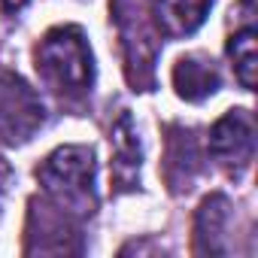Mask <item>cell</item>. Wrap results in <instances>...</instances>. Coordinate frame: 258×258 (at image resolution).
Returning <instances> with one entry per match:
<instances>
[{
	"label": "cell",
	"mask_w": 258,
	"mask_h": 258,
	"mask_svg": "<svg viewBox=\"0 0 258 258\" xmlns=\"http://www.w3.org/2000/svg\"><path fill=\"white\" fill-rule=\"evenodd\" d=\"M37 70L43 76V82L61 94V97H82L91 91L94 82V58L88 49L85 34L76 25H64V28H52L37 52Z\"/></svg>",
	"instance_id": "obj_1"
},
{
	"label": "cell",
	"mask_w": 258,
	"mask_h": 258,
	"mask_svg": "<svg viewBox=\"0 0 258 258\" xmlns=\"http://www.w3.org/2000/svg\"><path fill=\"white\" fill-rule=\"evenodd\" d=\"M109 13L121 40L124 76L134 91H152L161 34L152 16V0H109Z\"/></svg>",
	"instance_id": "obj_2"
},
{
	"label": "cell",
	"mask_w": 258,
	"mask_h": 258,
	"mask_svg": "<svg viewBox=\"0 0 258 258\" xmlns=\"http://www.w3.org/2000/svg\"><path fill=\"white\" fill-rule=\"evenodd\" d=\"M37 179L43 195L58 210L70 213L73 219H85L97 207L94 195V152L88 146H61L55 149L40 167Z\"/></svg>",
	"instance_id": "obj_3"
},
{
	"label": "cell",
	"mask_w": 258,
	"mask_h": 258,
	"mask_svg": "<svg viewBox=\"0 0 258 258\" xmlns=\"http://www.w3.org/2000/svg\"><path fill=\"white\" fill-rule=\"evenodd\" d=\"M46 118L37 91L16 73L0 70V140L16 146L28 143Z\"/></svg>",
	"instance_id": "obj_4"
},
{
	"label": "cell",
	"mask_w": 258,
	"mask_h": 258,
	"mask_svg": "<svg viewBox=\"0 0 258 258\" xmlns=\"http://www.w3.org/2000/svg\"><path fill=\"white\" fill-rule=\"evenodd\" d=\"M210 155L231 176H240L255 155V118L246 109H228L210 127Z\"/></svg>",
	"instance_id": "obj_5"
},
{
	"label": "cell",
	"mask_w": 258,
	"mask_h": 258,
	"mask_svg": "<svg viewBox=\"0 0 258 258\" xmlns=\"http://www.w3.org/2000/svg\"><path fill=\"white\" fill-rule=\"evenodd\" d=\"M140 137L131 115L121 112L118 121L112 124V185L115 191H131L140 182Z\"/></svg>",
	"instance_id": "obj_6"
},
{
	"label": "cell",
	"mask_w": 258,
	"mask_h": 258,
	"mask_svg": "<svg viewBox=\"0 0 258 258\" xmlns=\"http://www.w3.org/2000/svg\"><path fill=\"white\" fill-rule=\"evenodd\" d=\"M228 225L231 201L225 195H210L195 216V252L198 255H225L228 252Z\"/></svg>",
	"instance_id": "obj_7"
},
{
	"label": "cell",
	"mask_w": 258,
	"mask_h": 258,
	"mask_svg": "<svg viewBox=\"0 0 258 258\" xmlns=\"http://www.w3.org/2000/svg\"><path fill=\"white\" fill-rule=\"evenodd\" d=\"M210 7H213V0H155L152 16H155L158 34L179 40V37L195 34L207 22Z\"/></svg>",
	"instance_id": "obj_8"
},
{
	"label": "cell",
	"mask_w": 258,
	"mask_h": 258,
	"mask_svg": "<svg viewBox=\"0 0 258 258\" xmlns=\"http://www.w3.org/2000/svg\"><path fill=\"white\" fill-rule=\"evenodd\" d=\"M222 85V76H219V67L204 58V55H185L176 61L173 67V88L182 100H204L210 94H216Z\"/></svg>",
	"instance_id": "obj_9"
},
{
	"label": "cell",
	"mask_w": 258,
	"mask_h": 258,
	"mask_svg": "<svg viewBox=\"0 0 258 258\" xmlns=\"http://www.w3.org/2000/svg\"><path fill=\"white\" fill-rule=\"evenodd\" d=\"M167 182L173 185V191H188L198 170H201V155L195 146V137L185 127H170V140H167Z\"/></svg>",
	"instance_id": "obj_10"
},
{
	"label": "cell",
	"mask_w": 258,
	"mask_h": 258,
	"mask_svg": "<svg viewBox=\"0 0 258 258\" xmlns=\"http://www.w3.org/2000/svg\"><path fill=\"white\" fill-rule=\"evenodd\" d=\"M228 58L234 64V76L237 82L252 91L255 88V67H258V55H255V28L252 25H243L240 31L231 34L228 40Z\"/></svg>",
	"instance_id": "obj_11"
},
{
	"label": "cell",
	"mask_w": 258,
	"mask_h": 258,
	"mask_svg": "<svg viewBox=\"0 0 258 258\" xmlns=\"http://www.w3.org/2000/svg\"><path fill=\"white\" fill-rule=\"evenodd\" d=\"M10 182H13V167H10L4 158H0V213H4V201H7Z\"/></svg>",
	"instance_id": "obj_12"
},
{
	"label": "cell",
	"mask_w": 258,
	"mask_h": 258,
	"mask_svg": "<svg viewBox=\"0 0 258 258\" xmlns=\"http://www.w3.org/2000/svg\"><path fill=\"white\" fill-rule=\"evenodd\" d=\"M28 7V0H0V16H16Z\"/></svg>",
	"instance_id": "obj_13"
}]
</instances>
